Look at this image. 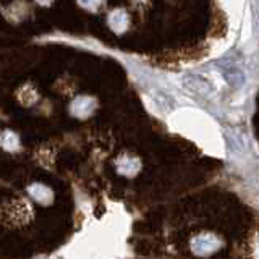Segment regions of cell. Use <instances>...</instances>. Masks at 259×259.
<instances>
[{
	"label": "cell",
	"instance_id": "cell-2",
	"mask_svg": "<svg viewBox=\"0 0 259 259\" xmlns=\"http://www.w3.org/2000/svg\"><path fill=\"white\" fill-rule=\"evenodd\" d=\"M222 75L232 88H241L246 83V75L235 65H222Z\"/></svg>",
	"mask_w": 259,
	"mask_h": 259
},
{
	"label": "cell",
	"instance_id": "cell-1",
	"mask_svg": "<svg viewBox=\"0 0 259 259\" xmlns=\"http://www.w3.org/2000/svg\"><path fill=\"white\" fill-rule=\"evenodd\" d=\"M182 84L186 91H190L196 96H202V97H207L210 94H214L215 91V86L212 84V81L204 75H199V73H186L182 78Z\"/></svg>",
	"mask_w": 259,
	"mask_h": 259
}]
</instances>
